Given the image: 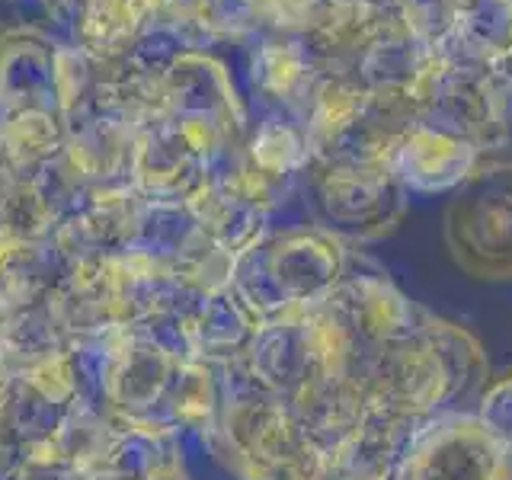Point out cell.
<instances>
[{"mask_svg":"<svg viewBox=\"0 0 512 480\" xmlns=\"http://www.w3.org/2000/svg\"><path fill=\"white\" fill-rule=\"evenodd\" d=\"M474 221H496V224H480V228H458L461 240L458 250L474 253L484 260L487 269H512V189L496 186L490 196H477L468 205V215Z\"/></svg>","mask_w":512,"mask_h":480,"instance_id":"cell-1","label":"cell"}]
</instances>
